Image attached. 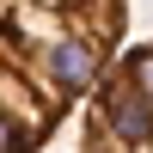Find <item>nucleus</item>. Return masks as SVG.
<instances>
[{
    "mask_svg": "<svg viewBox=\"0 0 153 153\" xmlns=\"http://www.w3.org/2000/svg\"><path fill=\"white\" fill-rule=\"evenodd\" d=\"M129 0H0V153H43L123 55Z\"/></svg>",
    "mask_w": 153,
    "mask_h": 153,
    "instance_id": "f257e3e1",
    "label": "nucleus"
},
{
    "mask_svg": "<svg viewBox=\"0 0 153 153\" xmlns=\"http://www.w3.org/2000/svg\"><path fill=\"white\" fill-rule=\"evenodd\" d=\"M80 153H153V37L123 49L86 92Z\"/></svg>",
    "mask_w": 153,
    "mask_h": 153,
    "instance_id": "f03ea898",
    "label": "nucleus"
}]
</instances>
